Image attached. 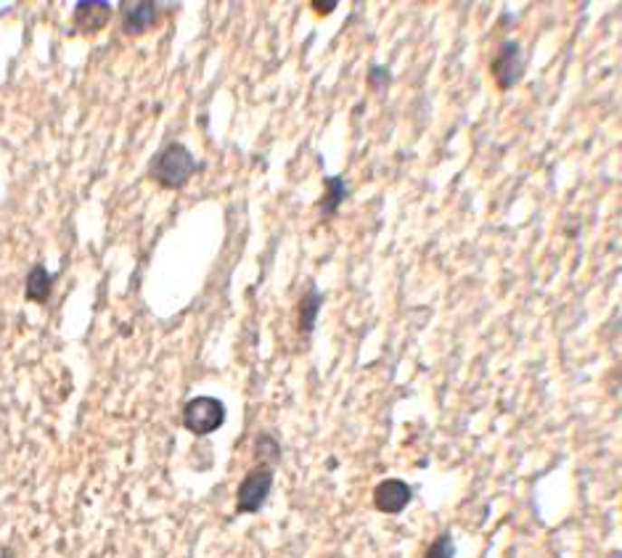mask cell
I'll return each mask as SVG.
<instances>
[{
  "mask_svg": "<svg viewBox=\"0 0 622 558\" xmlns=\"http://www.w3.org/2000/svg\"><path fill=\"white\" fill-rule=\"evenodd\" d=\"M273 487V468L271 466H257L252 468L236 492V511L239 514H257Z\"/></svg>",
  "mask_w": 622,
  "mask_h": 558,
  "instance_id": "3",
  "label": "cell"
},
{
  "mask_svg": "<svg viewBox=\"0 0 622 558\" xmlns=\"http://www.w3.org/2000/svg\"><path fill=\"white\" fill-rule=\"evenodd\" d=\"M196 173V159L183 143H167L151 162L148 175L157 185L177 191Z\"/></svg>",
  "mask_w": 622,
  "mask_h": 558,
  "instance_id": "1",
  "label": "cell"
},
{
  "mask_svg": "<svg viewBox=\"0 0 622 558\" xmlns=\"http://www.w3.org/2000/svg\"><path fill=\"white\" fill-rule=\"evenodd\" d=\"M111 14H114V8L104 0H88V3L82 0L74 5L72 22H74V30H80L82 35H96L109 24Z\"/></svg>",
  "mask_w": 622,
  "mask_h": 558,
  "instance_id": "6",
  "label": "cell"
},
{
  "mask_svg": "<svg viewBox=\"0 0 622 558\" xmlns=\"http://www.w3.org/2000/svg\"><path fill=\"white\" fill-rule=\"evenodd\" d=\"M254 453L263 460V466H273L278 458H281V445H278V440L273 434L263 431L257 437V442H254Z\"/></svg>",
  "mask_w": 622,
  "mask_h": 558,
  "instance_id": "11",
  "label": "cell"
},
{
  "mask_svg": "<svg viewBox=\"0 0 622 558\" xmlns=\"http://www.w3.org/2000/svg\"><path fill=\"white\" fill-rule=\"evenodd\" d=\"M321 302H323L321 291L311 283L308 291H305V297L300 299V331L305 336H311L312 328H315V317L321 313Z\"/></svg>",
  "mask_w": 622,
  "mask_h": 558,
  "instance_id": "10",
  "label": "cell"
},
{
  "mask_svg": "<svg viewBox=\"0 0 622 558\" xmlns=\"http://www.w3.org/2000/svg\"><path fill=\"white\" fill-rule=\"evenodd\" d=\"M524 71V51L517 40H506L501 43V48L495 51L493 61H490V74L495 80V85L501 90H512L522 80Z\"/></svg>",
  "mask_w": 622,
  "mask_h": 558,
  "instance_id": "4",
  "label": "cell"
},
{
  "mask_svg": "<svg viewBox=\"0 0 622 558\" xmlns=\"http://www.w3.org/2000/svg\"><path fill=\"white\" fill-rule=\"evenodd\" d=\"M455 556V545H453V534L443 532L437 534V540L429 545V551L424 553V558H453Z\"/></svg>",
  "mask_w": 622,
  "mask_h": 558,
  "instance_id": "12",
  "label": "cell"
},
{
  "mask_svg": "<svg viewBox=\"0 0 622 558\" xmlns=\"http://www.w3.org/2000/svg\"><path fill=\"white\" fill-rule=\"evenodd\" d=\"M389 70L387 67H371V71H368V85L374 88V90H384L387 85H389Z\"/></svg>",
  "mask_w": 622,
  "mask_h": 558,
  "instance_id": "13",
  "label": "cell"
},
{
  "mask_svg": "<svg viewBox=\"0 0 622 558\" xmlns=\"http://www.w3.org/2000/svg\"><path fill=\"white\" fill-rule=\"evenodd\" d=\"M337 5H340L337 0H323V3H321V0H312L311 3V8L318 14V16H329V14H334V8H337Z\"/></svg>",
  "mask_w": 622,
  "mask_h": 558,
  "instance_id": "14",
  "label": "cell"
},
{
  "mask_svg": "<svg viewBox=\"0 0 622 558\" xmlns=\"http://www.w3.org/2000/svg\"><path fill=\"white\" fill-rule=\"evenodd\" d=\"M51 288H53V273H48L43 265H35L27 276V283H24V294L30 302H45L51 297Z\"/></svg>",
  "mask_w": 622,
  "mask_h": 558,
  "instance_id": "9",
  "label": "cell"
},
{
  "mask_svg": "<svg viewBox=\"0 0 622 558\" xmlns=\"http://www.w3.org/2000/svg\"><path fill=\"white\" fill-rule=\"evenodd\" d=\"M323 188H326V191H323V199H321L318 210H321L323 217H334L337 210L342 207V202L347 199L349 188H347L345 177H340V175H329V177H323Z\"/></svg>",
  "mask_w": 622,
  "mask_h": 558,
  "instance_id": "8",
  "label": "cell"
},
{
  "mask_svg": "<svg viewBox=\"0 0 622 558\" xmlns=\"http://www.w3.org/2000/svg\"><path fill=\"white\" fill-rule=\"evenodd\" d=\"M154 22H157V3L133 0L122 5V30L128 35H143L146 30H151Z\"/></svg>",
  "mask_w": 622,
  "mask_h": 558,
  "instance_id": "7",
  "label": "cell"
},
{
  "mask_svg": "<svg viewBox=\"0 0 622 558\" xmlns=\"http://www.w3.org/2000/svg\"><path fill=\"white\" fill-rule=\"evenodd\" d=\"M411 497H414V489H411V485H406L403 479H384L374 489V506H377V511L389 514V516L406 511V506L411 503Z\"/></svg>",
  "mask_w": 622,
  "mask_h": 558,
  "instance_id": "5",
  "label": "cell"
},
{
  "mask_svg": "<svg viewBox=\"0 0 622 558\" xmlns=\"http://www.w3.org/2000/svg\"><path fill=\"white\" fill-rule=\"evenodd\" d=\"M225 423V405L215 397H194L186 402L183 408V426L196 434V437H207L212 431H217Z\"/></svg>",
  "mask_w": 622,
  "mask_h": 558,
  "instance_id": "2",
  "label": "cell"
}]
</instances>
